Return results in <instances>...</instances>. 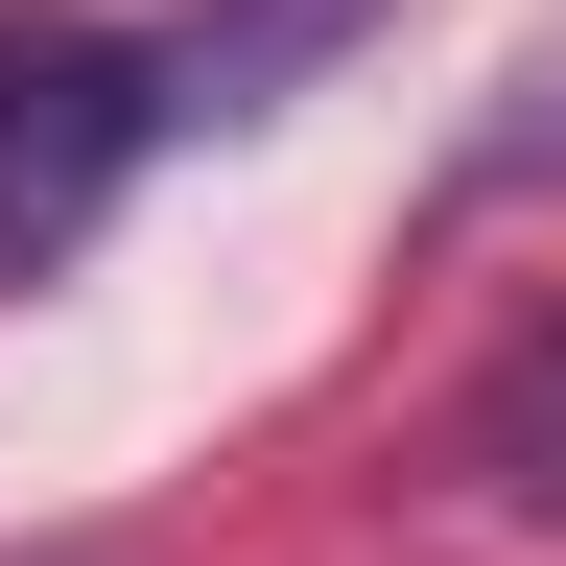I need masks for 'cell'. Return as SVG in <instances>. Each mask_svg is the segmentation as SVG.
Wrapping results in <instances>:
<instances>
[{"mask_svg": "<svg viewBox=\"0 0 566 566\" xmlns=\"http://www.w3.org/2000/svg\"><path fill=\"white\" fill-rule=\"evenodd\" d=\"M142 142H189L166 48L24 0V24H0V283H71V260H95V212L142 189Z\"/></svg>", "mask_w": 566, "mask_h": 566, "instance_id": "obj_1", "label": "cell"}, {"mask_svg": "<svg viewBox=\"0 0 566 566\" xmlns=\"http://www.w3.org/2000/svg\"><path fill=\"white\" fill-rule=\"evenodd\" d=\"M378 24H401V0H189V24H166V95L189 118H283L307 71H354Z\"/></svg>", "mask_w": 566, "mask_h": 566, "instance_id": "obj_2", "label": "cell"}, {"mask_svg": "<svg viewBox=\"0 0 566 566\" xmlns=\"http://www.w3.org/2000/svg\"><path fill=\"white\" fill-rule=\"evenodd\" d=\"M71 566H95V543H71Z\"/></svg>", "mask_w": 566, "mask_h": 566, "instance_id": "obj_3", "label": "cell"}]
</instances>
